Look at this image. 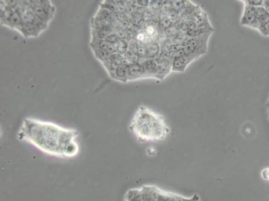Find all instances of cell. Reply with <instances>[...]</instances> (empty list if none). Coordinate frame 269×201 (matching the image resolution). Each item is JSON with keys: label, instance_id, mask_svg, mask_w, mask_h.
Listing matches in <instances>:
<instances>
[{"label": "cell", "instance_id": "6da1fadb", "mask_svg": "<svg viewBox=\"0 0 269 201\" xmlns=\"http://www.w3.org/2000/svg\"><path fill=\"white\" fill-rule=\"evenodd\" d=\"M55 12L51 1H1V25L24 38H36L48 29Z\"/></svg>", "mask_w": 269, "mask_h": 201}, {"label": "cell", "instance_id": "7a4b0ae2", "mask_svg": "<svg viewBox=\"0 0 269 201\" xmlns=\"http://www.w3.org/2000/svg\"><path fill=\"white\" fill-rule=\"evenodd\" d=\"M79 131L57 123L24 118L17 134L20 141L27 142L44 154L64 158L66 147L79 137Z\"/></svg>", "mask_w": 269, "mask_h": 201}, {"label": "cell", "instance_id": "3957f363", "mask_svg": "<svg viewBox=\"0 0 269 201\" xmlns=\"http://www.w3.org/2000/svg\"><path fill=\"white\" fill-rule=\"evenodd\" d=\"M129 128L140 143L164 141L170 132L164 116L145 106L137 109Z\"/></svg>", "mask_w": 269, "mask_h": 201}, {"label": "cell", "instance_id": "277c9868", "mask_svg": "<svg viewBox=\"0 0 269 201\" xmlns=\"http://www.w3.org/2000/svg\"><path fill=\"white\" fill-rule=\"evenodd\" d=\"M211 34L210 31H207L200 36L192 37L183 42V53L200 58L207 52L208 42Z\"/></svg>", "mask_w": 269, "mask_h": 201}, {"label": "cell", "instance_id": "5b68a950", "mask_svg": "<svg viewBox=\"0 0 269 201\" xmlns=\"http://www.w3.org/2000/svg\"><path fill=\"white\" fill-rule=\"evenodd\" d=\"M198 57L183 53V49L174 55L172 59V72L184 73L187 66L197 60Z\"/></svg>", "mask_w": 269, "mask_h": 201}, {"label": "cell", "instance_id": "8992f818", "mask_svg": "<svg viewBox=\"0 0 269 201\" xmlns=\"http://www.w3.org/2000/svg\"><path fill=\"white\" fill-rule=\"evenodd\" d=\"M172 57L166 55H159L156 58L157 62L155 79L164 80L172 72Z\"/></svg>", "mask_w": 269, "mask_h": 201}, {"label": "cell", "instance_id": "52a82bcc", "mask_svg": "<svg viewBox=\"0 0 269 201\" xmlns=\"http://www.w3.org/2000/svg\"><path fill=\"white\" fill-rule=\"evenodd\" d=\"M240 25L243 27L257 29L260 25L256 18V7L250 5H244V9L240 18Z\"/></svg>", "mask_w": 269, "mask_h": 201}, {"label": "cell", "instance_id": "ba28073f", "mask_svg": "<svg viewBox=\"0 0 269 201\" xmlns=\"http://www.w3.org/2000/svg\"><path fill=\"white\" fill-rule=\"evenodd\" d=\"M256 18L261 27L269 21V12L263 6L256 7Z\"/></svg>", "mask_w": 269, "mask_h": 201}, {"label": "cell", "instance_id": "9c48e42d", "mask_svg": "<svg viewBox=\"0 0 269 201\" xmlns=\"http://www.w3.org/2000/svg\"><path fill=\"white\" fill-rule=\"evenodd\" d=\"M125 201H144L141 189H130L126 193Z\"/></svg>", "mask_w": 269, "mask_h": 201}, {"label": "cell", "instance_id": "30bf717a", "mask_svg": "<svg viewBox=\"0 0 269 201\" xmlns=\"http://www.w3.org/2000/svg\"><path fill=\"white\" fill-rule=\"evenodd\" d=\"M241 1L244 3V5H250V6L255 7L263 6V0H242Z\"/></svg>", "mask_w": 269, "mask_h": 201}, {"label": "cell", "instance_id": "8fae6325", "mask_svg": "<svg viewBox=\"0 0 269 201\" xmlns=\"http://www.w3.org/2000/svg\"><path fill=\"white\" fill-rule=\"evenodd\" d=\"M258 31H259L263 36L269 37V21L267 22L266 24H265V25L261 26V27L258 29Z\"/></svg>", "mask_w": 269, "mask_h": 201}, {"label": "cell", "instance_id": "7c38bea8", "mask_svg": "<svg viewBox=\"0 0 269 201\" xmlns=\"http://www.w3.org/2000/svg\"><path fill=\"white\" fill-rule=\"evenodd\" d=\"M261 176L265 180L269 182V167L263 169L261 172Z\"/></svg>", "mask_w": 269, "mask_h": 201}, {"label": "cell", "instance_id": "4fadbf2b", "mask_svg": "<svg viewBox=\"0 0 269 201\" xmlns=\"http://www.w3.org/2000/svg\"><path fill=\"white\" fill-rule=\"evenodd\" d=\"M183 201H200V197L197 195H195L190 199H184Z\"/></svg>", "mask_w": 269, "mask_h": 201}, {"label": "cell", "instance_id": "5bb4252c", "mask_svg": "<svg viewBox=\"0 0 269 201\" xmlns=\"http://www.w3.org/2000/svg\"><path fill=\"white\" fill-rule=\"evenodd\" d=\"M263 6L269 12V0H265V1H263Z\"/></svg>", "mask_w": 269, "mask_h": 201}, {"label": "cell", "instance_id": "9a60e30c", "mask_svg": "<svg viewBox=\"0 0 269 201\" xmlns=\"http://www.w3.org/2000/svg\"><path fill=\"white\" fill-rule=\"evenodd\" d=\"M267 114H268V117L269 119V99L268 102L267 103Z\"/></svg>", "mask_w": 269, "mask_h": 201}]
</instances>
